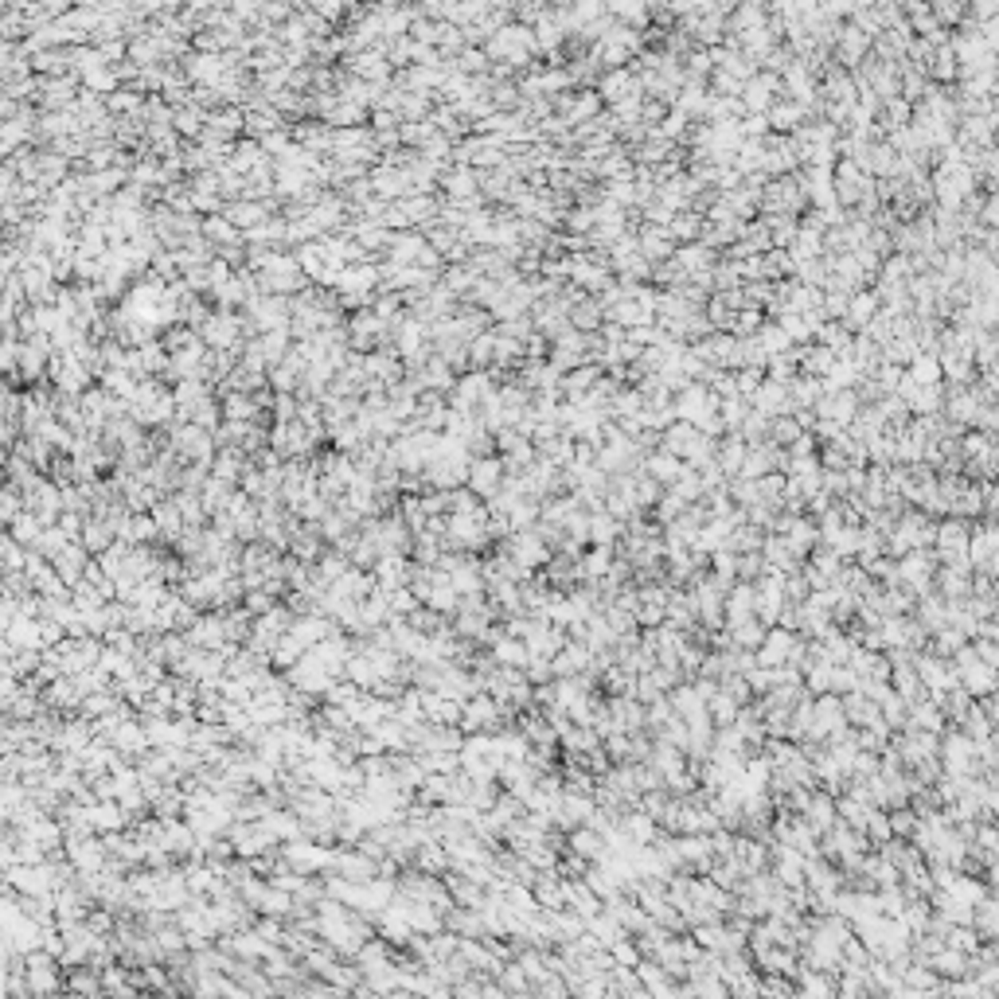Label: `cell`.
I'll return each mask as SVG.
<instances>
[{"instance_id": "6da1fadb", "label": "cell", "mask_w": 999, "mask_h": 999, "mask_svg": "<svg viewBox=\"0 0 999 999\" xmlns=\"http://www.w3.org/2000/svg\"><path fill=\"white\" fill-rule=\"evenodd\" d=\"M800 652V644L792 641L789 633H781V629H773L769 636H766V644H761L758 649V660L766 664V668H781V664H789L792 656Z\"/></svg>"}, {"instance_id": "7a4b0ae2", "label": "cell", "mask_w": 999, "mask_h": 999, "mask_svg": "<svg viewBox=\"0 0 999 999\" xmlns=\"http://www.w3.org/2000/svg\"><path fill=\"white\" fill-rule=\"evenodd\" d=\"M929 972L933 976H948V980H964L968 976V956L964 953H953V948H937L933 961H929Z\"/></svg>"}, {"instance_id": "3957f363", "label": "cell", "mask_w": 999, "mask_h": 999, "mask_svg": "<svg viewBox=\"0 0 999 999\" xmlns=\"http://www.w3.org/2000/svg\"><path fill=\"white\" fill-rule=\"evenodd\" d=\"M28 987H32V992H39V995H51L55 987H59V972L51 968V961H47V956H35L32 964H28Z\"/></svg>"}, {"instance_id": "277c9868", "label": "cell", "mask_w": 999, "mask_h": 999, "mask_svg": "<svg viewBox=\"0 0 999 999\" xmlns=\"http://www.w3.org/2000/svg\"><path fill=\"white\" fill-rule=\"evenodd\" d=\"M574 855H578V859H605V855H610V844H605L602 831L578 828V831H574Z\"/></svg>"}, {"instance_id": "5b68a950", "label": "cell", "mask_w": 999, "mask_h": 999, "mask_svg": "<svg viewBox=\"0 0 999 999\" xmlns=\"http://www.w3.org/2000/svg\"><path fill=\"white\" fill-rule=\"evenodd\" d=\"M805 824L816 831H828V828H836V812H831V800L828 797H808L805 800Z\"/></svg>"}, {"instance_id": "8992f818", "label": "cell", "mask_w": 999, "mask_h": 999, "mask_svg": "<svg viewBox=\"0 0 999 999\" xmlns=\"http://www.w3.org/2000/svg\"><path fill=\"white\" fill-rule=\"evenodd\" d=\"M500 714V707H496V699H473L465 707V730H484L488 722H492Z\"/></svg>"}, {"instance_id": "52a82bcc", "label": "cell", "mask_w": 999, "mask_h": 999, "mask_svg": "<svg viewBox=\"0 0 999 999\" xmlns=\"http://www.w3.org/2000/svg\"><path fill=\"white\" fill-rule=\"evenodd\" d=\"M512 562H523V566H539L547 558V551H543V539H531V535H515V543H512Z\"/></svg>"}, {"instance_id": "ba28073f", "label": "cell", "mask_w": 999, "mask_h": 999, "mask_svg": "<svg viewBox=\"0 0 999 999\" xmlns=\"http://www.w3.org/2000/svg\"><path fill=\"white\" fill-rule=\"evenodd\" d=\"M527 644H519V641H507V636H500V644H496V660H500V668H527Z\"/></svg>"}, {"instance_id": "9c48e42d", "label": "cell", "mask_w": 999, "mask_h": 999, "mask_svg": "<svg viewBox=\"0 0 999 999\" xmlns=\"http://www.w3.org/2000/svg\"><path fill=\"white\" fill-rule=\"evenodd\" d=\"M227 948H231V953H239V956H247V961L270 956V948H266V941H258V933H242V937H234V941H231Z\"/></svg>"}, {"instance_id": "30bf717a", "label": "cell", "mask_w": 999, "mask_h": 999, "mask_svg": "<svg viewBox=\"0 0 999 999\" xmlns=\"http://www.w3.org/2000/svg\"><path fill=\"white\" fill-rule=\"evenodd\" d=\"M734 641L742 644V649H758L761 644V629L753 617H746V621H734Z\"/></svg>"}, {"instance_id": "8fae6325", "label": "cell", "mask_w": 999, "mask_h": 999, "mask_svg": "<svg viewBox=\"0 0 999 999\" xmlns=\"http://www.w3.org/2000/svg\"><path fill=\"white\" fill-rule=\"evenodd\" d=\"M766 558H769L773 570H777V566H781V570H789V566H792V551H789L785 539H769V543H766Z\"/></svg>"}, {"instance_id": "7c38bea8", "label": "cell", "mask_w": 999, "mask_h": 999, "mask_svg": "<svg viewBox=\"0 0 999 999\" xmlns=\"http://www.w3.org/2000/svg\"><path fill=\"white\" fill-rule=\"evenodd\" d=\"M824 414L851 422V418H855V395H831L828 403H824Z\"/></svg>"}, {"instance_id": "4fadbf2b", "label": "cell", "mask_w": 999, "mask_h": 999, "mask_svg": "<svg viewBox=\"0 0 999 999\" xmlns=\"http://www.w3.org/2000/svg\"><path fill=\"white\" fill-rule=\"evenodd\" d=\"M761 995H766V999H797V987H792L789 980H781V976H766Z\"/></svg>"}, {"instance_id": "5bb4252c", "label": "cell", "mask_w": 999, "mask_h": 999, "mask_svg": "<svg viewBox=\"0 0 999 999\" xmlns=\"http://www.w3.org/2000/svg\"><path fill=\"white\" fill-rule=\"evenodd\" d=\"M875 305H878V301L870 297V293H863V297H855V301H847V309H851V325H863V320H870V312H875Z\"/></svg>"}, {"instance_id": "9a60e30c", "label": "cell", "mask_w": 999, "mask_h": 999, "mask_svg": "<svg viewBox=\"0 0 999 999\" xmlns=\"http://www.w3.org/2000/svg\"><path fill=\"white\" fill-rule=\"evenodd\" d=\"M500 468H504V465H496V461H481V465H476V473H473V484H476V488H484V492H488V488H492V484L500 481Z\"/></svg>"}, {"instance_id": "2e32d148", "label": "cell", "mask_w": 999, "mask_h": 999, "mask_svg": "<svg viewBox=\"0 0 999 999\" xmlns=\"http://www.w3.org/2000/svg\"><path fill=\"white\" fill-rule=\"evenodd\" d=\"M769 86H773V78H753V83L746 86V102L750 106H766L769 102Z\"/></svg>"}, {"instance_id": "e0dca14e", "label": "cell", "mask_w": 999, "mask_h": 999, "mask_svg": "<svg viewBox=\"0 0 999 999\" xmlns=\"http://www.w3.org/2000/svg\"><path fill=\"white\" fill-rule=\"evenodd\" d=\"M863 831H867L870 839H878V844L894 839V836H890V820H886V816H878V812H870V820H867V828H863Z\"/></svg>"}, {"instance_id": "ac0fdd59", "label": "cell", "mask_w": 999, "mask_h": 999, "mask_svg": "<svg viewBox=\"0 0 999 999\" xmlns=\"http://www.w3.org/2000/svg\"><path fill=\"white\" fill-rule=\"evenodd\" d=\"M914 828H917V820L909 816V812H906V816L898 812V816L890 820V836H894V831H898V836H902V831H906V836H914Z\"/></svg>"}, {"instance_id": "d6986e66", "label": "cell", "mask_w": 999, "mask_h": 999, "mask_svg": "<svg viewBox=\"0 0 999 999\" xmlns=\"http://www.w3.org/2000/svg\"><path fill=\"white\" fill-rule=\"evenodd\" d=\"M574 325H578V328H590V325H597V305H594V309H590V305H582V309H578Z\"/></svg>"}, {"instance_id": "ffe728a7", "label": "cell", "mask_w": 999, "mask_h": 999, "mask_svg": "<svg viewBox=\"0 0 999 999\" xmlns=\"http://www.w3.org/2000/svg\"><path fill=\"white\" fill-rule=\"evenodd\" d=\"M773 437H777V442H792V437H797V426H792V422H777V426H773Z\"/></svg>"}, {"instance_id": "44dd1931", "label": "cell", "mask_w": 999, "mask_h": 999, "mask_svg": "<svg viewBox=\"0 0 999 999\" xmlns=\"http://www.w3.org/2000/svg\"><path fill=\"white\" fill-rule=\"evenodd\" d=\"M141 999H176V995H141Z\"/></svg>"}, {"instance_id": "7402d4cb", "label": "cell", "mask_w": 999, "mask_h": 999, "mask_svg": "<svg viewBox=\"0 0 999 999\" xmlns=\"http://www.w3.org/2000/svg\"><path fill=\"white\" fill-rule=\"evenodd\" d=\"M43 999H59V995H43Z\"/></svg>"}]
</instances>
